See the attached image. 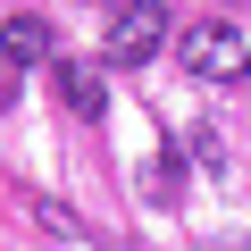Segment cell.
Wrapping results in <instances>:
<instances>
[{
    "instance_id": "cell-3",
    "label": "cell",
    "mask_w": 251,
    "mask_h": 251,
    "mask_svg": "<svg viewBox=\"0 0 251 251\" xmlns=\"http://www.w3.org/2000/svg\"><path fill=\"white\" fill-rule=\"evenodd\" d=\"M50 59V25L42 17H0V67H34Z\"/></svg>"
},
{
    "instance_id": "cell-4",
    "label": "cell",
    "mask_w": 251,
    "mask_h": 251,
    "mask_svg": "<svg viewBox=\"0 0 251 251\" xmlns=\"http://www.w3.org/2000/svg\"><path fill=\"white\" fill-rule=\"evenodd\" d=\"M59 92H67V109H75V117H100V109H109V92H100V75H92V67H59Z\"/></svg>"
},
{
    "instance_id": "cell-1",
    "label": "cell",
    "mask_w": 251,
    "mask_h": 251,
    "mask_svg": "<svg viewBox=\"0 0 251 251\" xmlns=\"http://www.w3.org/2000/svg\"><path fill=\"white\" fill-rule=\"evenodd\" d=\"M176 59H184L193 84H243V75H251V42H243V25H226V17H193V25L176 34Z\"/></svg>"
},
{
    "instance_id": "cell-2",
    "label": "cell",
    "mask_w": 251,
    "mask_h": 251,
    "mask_svg": "<svg viewBox=\"0 0 251 251\" xmlns=\"http://www.w3.org/2000/svg\"><path fill=\"white\" fill-rule=\"evenodd\" d=\"M168 50V0H117V17L100 25V59L109 67H143Z\"/></svg>"
}]
</instances>
